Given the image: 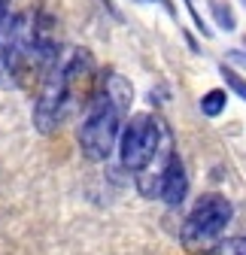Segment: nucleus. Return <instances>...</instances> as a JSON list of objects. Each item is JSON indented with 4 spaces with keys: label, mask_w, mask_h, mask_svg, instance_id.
<instances>
[{
    "label": "nucleus",
    "mask_w": 246,
    "mask_h": 255,
    "mask_svg": "<svg viewBox=\"0 0 246 255\" xmlns=\"http://www.w3.org/2000/svg\"><path fill=\"white\" fill-rule=\"evenodd\" d=\"M119 158H122V167L125 170H146L152 167V161L161 155V158H170L173 155V140H170V131L167 125L152 116V113H137L131 116L119 131Z\"/></svg>",
    "instance_id": "nucleus-1"
},
{
    "label": "nucleus",
    "mask_w": 246,
    "mask_h": 255,
    "mask_svg": "<svg viewBox=\"0 0 246 255\" xmlns=\"http://www.w3.org/2000/svg\"><path fill=\"white\" fill-rule=\"evenodd\" d=\"M122 110L110 94L95 85L91 98L85 104V119L79 125V149L88 161H107V158L116 152V143H119V131H122Z\"/></svg>",
    "instance_id": "nucleus-2"
},
{
    "label": "nucleus",
    "mask_w": 246,
    "mask_h": 255,
    "mask_svg": "<svg viewBox=\"0 0 246 255\" xmlns=\"http://www.w3.org/2000/svg\"><path fill=\"white\" fill-rule=\"evenodd\" d=\"M73 101L76 98H73V88H70V79H67L64 55L58 52L40 76V91H37V101H34V128L40 134H52L55 128L64 122Z\"/></svg>",
    "instance_id": "nucleus-3"
},
{
    "label": "nucleus",
    "mask_w": 246,
    "mask_h": 255,
    "mask_svg": "<svg viewBox=\"0 0 246 255\" xmlns=\"http://www.w3.org/2000/svg\"><path fill=\"white\" fill-rule=\"evenodd\" d=\"M234 216V207L228 198L222 195H201L192 207V213L182 222V231H179V240L186 249L192 252H201V249H210L222 237V231L228 228V222Z\"/></svg>",
    "instance_id": "nucleus-4"
},
{
    "label": "nucleus",
    "mask_w": 246,
    "mask_h": 255,
    "mask_svg": "<svg viewBox=\"0 0 246 255\" xmlns=\"http://www.w3.org/2000/svg\"><path fill=\"white\" fill-rule=\"evenodd\" d=\"M186 191H189V176H186V164L179 161V155L173 152L164 167H161V182H158V198L167 207H176L186 201Z\"/></svg>",
    "instance_id": "nucleus-5"
},
{
    "label": "nucleus",
    "mask_w": 246,
    "mask_h": 255,
    "mask_svg": "<svg viewBox=\"0 0 246 255\" xmlns=\"http://www.w3.org/2000/svg\"><path fill=\"white\" fill-rule=\"evenodd\" d=\"M225 107H228V94H225V88H210L204 98H201V113H204L207 119L222 116Z\"/></svg>",
    "instance_id": "nucleus-6"
},
{
    "label": "nucleus",
    "mask_w": 246,
    "mask_h": 255,
    "mask_svg": "<svg viewBox=\"0 0 246 255\" xmlns=\"http://www.w3.org/2000/svg\"><path fill=\"white\" fill-rule=\"evenodd\" d=\"M210 15H213V21L219 24V30H237V15H234V9L225 3V0H210Z\"/></svg>",
    "instance_id": "nucleus-7"
},
{
    "label": "nucleus",
    "mask_w": 246,
    "mask_h": 255,
    "mask_svg": "<svg viewBox=\"0 0 246 255\" xmlns=\"http://www.w3.org/2000/svg\"><path fill=\"white\" fill-rule=\"evenodd\" d=\"M15 27H18V12H6L0 18V64H3L9 46H12V37H15Z\"/></svg>",
    "instance_id": "nucleus-8"
},
{
    "label": "nucleus",
    "mask_w": 246,
    "mask_h": 255,
    "mask_svg": "<svg viewBox=\"0 0 246 255\" xmlns=\"http://www.w3.org/2000/svg\"><path fill=\"white\" fill-rule=\"evenodd\" d=\"M219 73H222V79H225V85L237 94V98H243L246 101V79L237 73V70H231L228 67V64H222V67H219Z\"/></svg>",
    "instance_id": "nucleus-9"
},
{
    "label": "nucleus",
    "mask_w": 246,
    "mask_h": 255,
    "mask_svg": "<svg viewBox=\"0 0 246 255\" xmlns=\"http://www.w3.org/2000/svg\"><path fill=\"white\" fill-rule=\"evenodd\" d=\"M186 6H189V15L195 18V24H198V30H201V34H204V37H213V30H210V24L204 21V15L198 12V6H195V0H186Z\"/></svg>",
    "instance_id": "nucleus-10"
},
{
    "label": "nucleus",
    "mask_w": 246,
    "mask_h": 255,
    "mask_svg": "<svg viewBox=\"0 0 246 255\" xmlns=\"http://www.w3.org/2000/svg\"><path fill=\"white\" fill-rule=\"evenodd\" d=\"M222 255H246V237H231L222 243Z\"/></svg>",
    "instance_id": "nucleus-11"
},
{
    "label": "nucleus",
    "mask_w": 246,
    "mask_h": 255,
    "mask_svg": "<svg viewBox=\"0 0 246 255\" xmlns=\"http://www.w3.org/2000/svg\"><path fill=\"white\" fill-rule=\"evenodd\" d=\"M9 3H12V0H0V18L9 12Z\"/></svg>",
    "instance_id": "nucleus-12"
},
{
    "label": "nucleus",
    "mask_w": 246,
    "mask_h": 255,
    "mask_svg": "<svg viewBox=\"0 0 246 255\" xmlns=\"http://www.w3.org/2000/svg\"><path fill=\"white\" fill-rule=\"evenodd\" d=\"M134 3H164V0H134Z\"/></svg>",
    "instance_id": "nucleus-13"
},
{
    "label": "nucleus",
    "mask_w": 246,
    "mask_h": 255,
    "mask_svg": "<svg viewBox=\"0 0 246 255\" xmlns=\"http://www.w3.org/2000/svg\"><path fill=\"white\" fill-rule=\"evenodd\" d=\"M240 3H243V6H246V0H240Z\"/></svg>",
    "instance_id": "nucleus-14"
}]
</instances>
